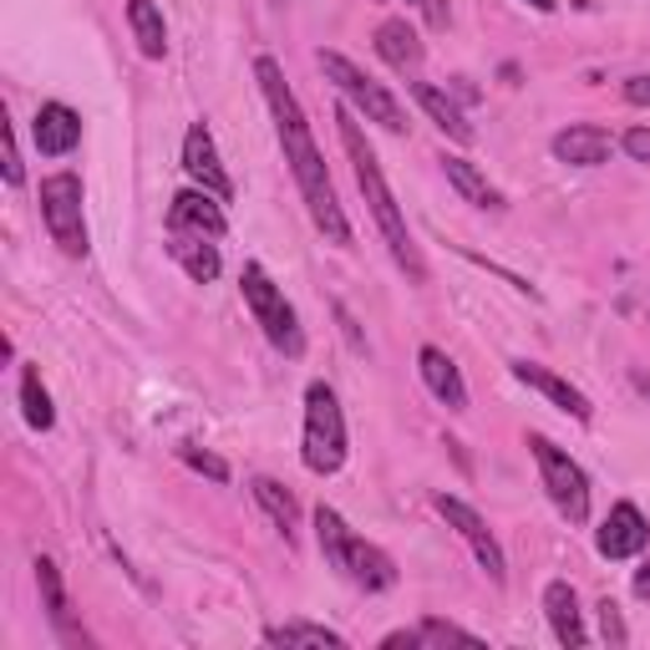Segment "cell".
<instances>
[{
	"label": "cell",
	"mask_w": 650,
	"mask_h": 650,
	"mask_svg": "<svg viewBox=\"0 0 650 650\" xmlns=\"http://www.w3.org/2000/svg\"><path fill=\"white\" fill-rule=\"evenodd\" d=\"M168 229L173 235H204V239H219L224 229H229V219H224L219 198L208 194V189H183L173 204H168Z\"/></svg>",
	"instance_id": "10"
},
{
	"label": "cell",
	"mask_w": 650,
	"mask_h": 650,
	"mask_svg": "<svg viewBox=\"0 0 650 650\" xmlns=\"http://www.w3.org/2000/svg\"><path fill=\"white\" fill-rule=\"evenodd\" d=\"M412 5H422V0H412Z\"/></svg>",
	"instance_id": "37"
},
{
	"label": "cell",
	"mask_w": 650,
	"mask_h": 650,
	"mask_svg": "<svg viewBox=\"0 0 650 650\" xmlns=\"http://www.w3.org/2000/svg\"><path fill=\"white\" fill-rule=\"evenodd\" d=\"M320 71L335 82V92H346L351 107L366 112V123H381L387 133H407V112H401V102L391 98L381 82H372L356 61H346L341 52H320Z\"/></svg>",
	"instance_id": "4"
},
{
	"label": "cell",
	"mask_w": 650,
	"mask_h": 650,
	"mask_svg": "<svg viewBox=\"0 0 650 650\" xmlns=\"http://www.w3.org/2000/svg\"><path fill=\"white\" fill-rule=\"evenodd\" d=\"M417 372H422L427 391L443 401L447 412H463V407H468V387H463V376H457V366H453V356H447V351L422 346V356H417Z\"/></svg>",
	"instance_id": "16"
},
{
	"label": "cell",
	"mask_w": 650,
	"mask_h": 650,
	"mask_svg": "<svg viewBox=\"0 0 650 650\" xmlns=\"http://www.w3.org/2000/svg\"><path fill=\"white\" fill-rule=\"evenodd\" d=\"M437 513H443L447 524H453L457 534L468 539V549L478 554V565H483V574H488V580H493V584H503V580H509V565H503L499 539L488 534V524L468 509V503H463V499H453V493H437Z\"/></svg>",
	"instance_id": "8"
},
{
	"label": "cell",
	"mask_w": 650,
	"mask_h": 650,
	"mask_svg": "<svg viewBox=\"0 0 650 650\" xmlns=\"http://www.w3.org/2000/svg\"><path fill=\"white\" fill-rule=\"evenodd\" d=\"M625 152H630L636 163H650V127H630V133H625Z\"/></svg>",
	"instance_id": "31"
},
{
	"label": "cell",
	"mask_w": 650,
	"mask_h": 650,
	"mask_svg": "<svg viewBox=\"0 0 650 650\" xmlns=\"http://www.w3.org/2000/svg\"><path fill=\"white\" fill-rule=\"evenodd\" d=\"M544 615H549L559 646L580 650L584 640H590V636H584V625H580V600H574V590H569L565 580H554L549 590H544Z\"/></svg>",
	"instance_id": "17"
},
{
	"label": "cell",
	"mask_w": 650,
	"mask_h": 650,
	"mask_svg": "<svg viewBox=\"0 0 650 650\" xmlns=\"http://www.w3.org/2000/svg\"><path fill=\"white\" fill-rule=\"evenodd\" d=\"M600 625H605L609 646H625V625H620V609H615V600H605V605H600Z\"/></svg>",
	"instance_id": "30"
},
{
	"label": "cell",
	"mask_w": 650,
	"mask_h": 650,
	"mask_svg": "<svg viewBox=\"0 0 650 650\" xmlns=\"http://www.w3.org/2000/svg\"><path fill=\"white\" fill-rule=\"evenodd\" d=\"M173 260L189 270V280L208 285V280H219V250L208 244L204 235H173Z\"/></svg>",
	"instance_id": "21"
},
{
	"label": "cell",
	"mask_w": 650,
	"mask_h": 650,
	"mask_svg": "<svg viewBox=\"0 0 650 650\" xmlns=\"http://www.w3.org/2000/svg\"><path fill=\"white\" fill-rule=\"evenodd\" d=\"M376 56L397 71H412L422 67V42H417V31L407 21H381L376 26Z\"/></svg>",
	"instance_id": "19"
},
{
	"label": "cell",
	"mask_w": 650,
	"mask_h": 650,
	"mask_svg": "<svg viewBox=\"0 0 650 650\" xmlns=\"http://www.w3.org/2000/svg\"><path fill=\"white\" fill-rule=\"evenodd\" d=\"M36 584H42V600H46V615L56 620V630L71 636V609H67V590H61V574H56L52 559H36Z\"/></svg>",
	"instance_id": "25"
},
{
	"label": "cell",
	"mask_w": 650,
	"mask_h": 650,
	"mask_svg": "<svg viewBox=\"0 0 650 650\" xmlns=\"http://www.w3.org/2000/svg\"><path fill=\"white\" fill-rule=\"evenodd\" d=\"M239 285H244V300H250L254 320L264 326V335H270V346L290 351V356H300V326H295V310L285 305V295L275 290V280L264 275L260 264H244V275H239Z\"/></svg>",
	"instance_id": "7"
},
{
	"label": "cell",
	"mask_w": 650,
	"mask_h": 650,
	"mask_svg": "<svg viewBox=\"0 0 650 650\" xmlns=\"http://www.w3.org/2000/svg\"><path fill=\"white\" fill-rule=\"evenodd\" d=\"M183 173H189L198 189H208L219 204L235 198V183H229V173H224L219 148H214V133H208L204 123H194L189 133H183Z\"/></svg>",
	"instance_id": "9"
},
{
	"label": "cell",
	"mask_w": 650,
	"mask_h": 650,
	"mask_svg": "<svg viewBox=\"0 0 650 650\" xmlns=\"http://www.w3.org/2000/svg\"><path fill=\"white\" fill-rule=\"evenodd\" d=\"M513 376L524 381V387H534V391H544V397L554 401V407H565L574 422H590V397L584 391H574L565 381V376H554L549 366H539V361H513Z\"/></svg>",
	"instance_id": "15"
},
{
	"label": "cell",
	"mask_w": 650,
	"mask_h": 650,
	"mask_svg": "<svg viewBox=\"0 0 650 650\" xmlns=\"http://www.w3.org/2000/svg\"><path fill=\"white\" fill-rule=\"evenodd\" d=\"M254 503H260L270 518H275V528L285 534V539H295V524H300V509H295V493L290 488H280L275 478H254Z\"/></svg>",
	"instance_id": "23"
},
{
	"label": "cell",
	"mask_w": 650,
	"mask_h": 650,
	"mask_svg": "<svg viewBox=\"0 0 650 650\" xmlns=\"http://www.w3.org/2000/svg\"><path fill=\"white\" fill-rule=\"evenodd\" d=\"M31 133H36V148H42L46 158H61V152H71L82 142V117H77L67 102H46V107L36 112Z\"/></svg>",
	"instance_id": "13"
},
{
	"label": "cell",
	"mask_w": 650,
	"mask_h": 650,
	"mask_svg": "<svg viewBox=\"0 0 650 650\" xmlns=\"http://www.w3.org/2000/svg\"><path fill=\"white\" fill-rule=\"evenodd\" d=\"M625 102L630 107H650V77H630L625 82Z\"/></svg>",
	"instance_id": "32"
},
{
	"label": "cell",
	"mask_w": 650,
	"mask_h": 650,
	"mask_svg": "<svg viewBox=\"0 0 650 650\" xmlns=\"http://www.w3.org/2000/svg\"><path fill=\"white\" fill-rule=\"evenodd\" d=\"M21 407H26V422L36 432H46L56 422V412H52V397H46V387H42V372L36 366H26V376H21Z\"/></svg>",
	"instance_id": "26"
},
{
	"label": "cell",
	"mask_w": 650,
	"mask_h": 650,
	"mask_svg": "<svg viewBox=\"0 0 650 650\" xmlns=\"http://www.w3.org/2000/svg\"><path fill=\"white\" fill-rule=\"evenodd\" d=\"M636 595H640V600H650V559H646V569L636 574Z\"/></svg>",
	"instance_id": "35"
},
{
	"label": "cell",
	"mask_w": 650,
	"mask_h": 650,
	"mask_svg": "<svg viewBox=\"0 0 650 650\" xmlns=\"http://www.w3.org/2000/svg\"><path fill=\"white\" fill-rule=\"evenodd\" d=\"M183 463H189L194 472H204V478H214V483H229V463L204 453V447H183Z\"/></svg>",
	"instance_id": "28"
},
{
	"label": "cell",
	"mask_w": 650,
	"mask_h": 650,
	"mask_svg": "<svg viewBox=\"0 0 650 650\" xmlns=\"http://www.w3.org/2000/svg\"><path fill=\"white\" fill-rule=\"evenodd\" d=\"M422 5H427V21H432V26H447V15H453V11H447L443 0H422Z\"/></svg>",
	"instance_id": "34"
},
{
	"label": "cell",
	"mask_w": 650,
	"mask_h": 650,
	"mask_svg": "<svg viewBox=\"0 0 650 650\" xmlns=\"http://www.w3.org/2000/svg\"><path fill=\"white\" fill-rule=\"evenodd\" d=\"M528 447H534V463H539V478L549 488L554 509L565 513L569 524H584L590 518V478H584V468L569 453H559L549 437H528Z\"/></svg>",
	"instance_id": "5"
},
{
	"label": "cell",
	"mask_w": 650,
	"mask_h": 650,
	"mask_svg": "<svg viewBox=\"0 0 650 650\" xmlns=\"http://www.w3.org/2000/svg\"><path fill=\"white\" fill-rule=\"evenodd\" d=\"M650 544V528L646 518H640L636 503H615L605 518V528H600V554L605 559H630V554H640Z\"/></svg>",
	"instance_id": "11"
},
{
	"label": "cell",
	"mask_w": 650,
	"mask_h": 650,
	"mask_svg": "<svg viewBox=\"0 0 650 650\" xmlns=\"http://www.w3.org/2000/svg\"><path fill=\"white\" fill-rule=\"evenodd\" d=\"M335 127H341V142H346V158H351V168H356L361 194H366V204H372V219H376V229H381V235H387V244H391V260H397L401 270H407V280H412V285H422V280H427V264H422V254H417V244H412V229H407V219H401L397 198H391L387 179H381V163H376L372 142L361 138L356 112H351V107H341V112H335Z\"/></svg>",
	"instance_id": "2"
},
{
	"label": "cell",
	"mask_w": 650,
	"mask_h": 650,
	"mask_svg": "<svg viewBox=\"0 0 650 650\" xmlns=\"http://www.w3.org/2000/svg\"><path fill=\"white\" fill-rule=\"evenodd\" d=\"M264 640L270 646H316V650H341L346 640L335 636V630H326V625H310V620H290V625H275V630H264Z\"/></svg>",
	"instance_id": "24"
},
{
	"label": "cell",
	"mask_w": 650,
	"mask_h": 650,
	"mask_svg": "<svg viewBox=\"0 0 650 650\" xmlns=\"http://www.w3.org/2000/svg\"><path fill=\"white\" fill-rule=\"evenodd\" d=\"M0 138H5V183H21L26 179V173H21V152H15V133H11V123H5V117H0Z\"/></svg>",
	"instance_id": "29"
},
{
	"label": "cell",
	"mask_w": 650,
	"mask_h": 650,
	"mask_svg": "<svg viewBox=\"0 0 650 650\" xmlns=\"http://www.w3.org/2000/svg\"><path fill=\"white\" fill-rule=\"evenodd\" d=\"M417 636H422V646H478L472 630H463L453 620H437V615H427V620L417 625Z\"/></svg>",
	"instance_id": "27"
},
{
	"label": "cell",
	"mask_w": 650,
	"mask_h": 650,
	"mask_svg": "<svg viewBox=\"0 0 650 650\" xmlns=\"http://www.w3.org/2000/svg\"><path fill=\"white\" fill-rule=\"evenodd\" d=\"M381 646H387V650H417V646H422V636H417V630H391Z\"/></svg>",
	"instance_id": "33"
},
{
	"label": "cell",
	"mask_w": 650,
	"mask_h": 650,
	"mask_svg": "<svg viewBox=\"0 0 650 650\" xmlns=\"http://www.w3.org/2000/svg\"><path fill=\"white\" fill-rule=\"evenodd\" d=\"M528 5H534V11H544V15H549L554 5H559V0H528Z\"/></svg>",
	"instance_id": "36"
},
{
	"label": "cell",
	"mask_w": 650,
	"mask_h": 650,
	"mask_svg": "<svg viewBox=\"0 0 650 650\" xmlns=\"http://www.w3.org/2000/svg\"><path fill=\"white\" fill-rule=\"evenodd\" d=\"M335 569L351 574L361 590H391V584H397V565H391V554H381L376 544L356 539V534L346 539V554H341V565H335Z\"/></svg>",
	"instance_id": "12"
},
{
	"label": "cell",
	"mask_w": 650,
	"mask_h": 650,
	"mask_svg": "<svg viewBox=\"0 0 650 650\" xmlns=\"http://www.w3.org/2000/svg\"><path fill=\"white\" fill-rule=\"evenodd\" d=\"M127 26H133V36H138V52L142 56H158L168 52V26H163V11L152 5V0H127Z\"/></svg>",
	"instance_id": "20"
},
{
	"label": "cell",
	"mask_w": 650,
	"mask_h": 650,
	"mask_svg": "<svg viewBox=\"0 0 650 650\" xmlns=\"http://www.w3.org/2000/svg\"><path fill=\"white\" fill-rule=\"evenodd\" d=\"M300 457L310 472H335L346 463V417H341V401L326 381L305 391V443H300Z\"/></svg>",
	"instance_id": "3"
},
{
	"label": "cell",
	"mask_w": 650,
	"mask_h": 650,
	"mask_svg": "<svg viewBox=\"0 0 650 650\" xmlns=\"http://www.w3.org/2000/svg\"><path fill=\"white\" fill-rule=\"evenodd\" d=\"M609 133L605 127H595V123H580V127H565L559 138H554V158L559 163H569V168H600V163H609Z\"/></svg>",
	"instance_id": "14"
},
{
	"label": "cell",
	"mask_w": 650,
	"mask_h": 650,
	"mask_svg": "<svg viewBox=\"0 0 650 650\" xmlns=\"http://www.w3.org/2000/svg\"><path fill=\"white\" fill-rule=\"evenodd\" d=\"M443 173H447V183H453L457 194L468 198V204H478V208H499L503 198H499V189L478 173V168L468 163V158H443Z\"/></svg>",
	"instance_id": "22"
},
{
	"label": "cell",
	"mask_w": 650,
	"mask_h": 650,
	"mask_svg": "<svg viewBox=\"0 0 650 650\" xmlns=\"http://www.w3.org/2000/svg\"><path fill=\"white\" fill-rule=\"evenodd\" d=\"M412 98L422 102V112H427L432 123L443 127L453 142H472V123L463 117V107H457L453 98H447L443 87H432V82H412Z\"/></svg>",
	"instance_id": "18"
},
{
	"label": "cell",
	"mask_w": 650,
	"mask_h": 650,
	"mask_svg": "<svg viewBox=\"0 0 650 650\" xmlns=\"http://www.w3.org/2000/svg\"><path fill=\"white\" fill-rule=\"evenodd\" d=\"M254 77H260L264 98H270V112H275V127H280V148H285V163H290L305 204H310L316 229L331 239V244L351 250V224H346V214H341V198H335V189H331L326 158H320L316 138H310V123H305V112H300V102H295V92H290V82H285L280 61L260 56V61H254Z\"/></svg>",
	"instance_id": "1"
},
{
	"label": "cell",
	"mask_w": 650,
	"mask_h": 650,
	"mask_svg": "<svg viewBox=\"0 0 650 650\" xmlns=\"http://www.w3.org/2000/svg\"><path fill=\"white\" fill-rule=\"evenodd\" d=\"M42 219L61 254L82 260L87 254V219H82V179L77 173H52L42 183Z\"/></svg>",
	"instance_id": "6"
}]
</instances>
